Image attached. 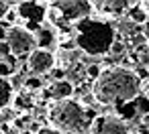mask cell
Masks as SVG:
<instances>
[{
    "mask_svg": "<svg viewBox=\"0 0 149 134\" xmlns=\"http://www.w3.org/2000/svg\"><path fill=\"white\" fill-rule=\"evenodd\" d=\"M141 93V77L135 69H127L123 65H112L100 71V75L92 81V98L102 106H118L125 102H133Z\"/></svg>",
    "mask_w": 149,
    "mask_h": 134,
    "instance_id": "cell-1",
    "label": "cell"
},
{
    "mask_svg": "<svg viewBox=\"0 0 149 134\" xmlns=\"http://www.w3.org/2000/svg\"><path fill=\"white\" fill-rule=\"evenodd\" d=\"M74 43L80 53L90 57L108 55L112 45L116 43V29L108 19H94L88 16L74 27Z\"/></svg>",
    "mask_w": 149,
    "mask_h": 134,
    "instance_id": "cell-2",
    "label": "cell"
},
{
    "mask_svg": "<svg viewBox=\"0 0 149 134\" xmlns=\"http://www.w3.org/2000/svg\"><path fill=\"white\" fill-rule=\"evenodd\" d=\"M47 118L57 132H68V134H84L86 130H90V122H92L86 106L74 98L55 100L47 112Z\"/></svg>",
    "mask_w": 149,
    "mask_h": 134,
    "instance_id": "cell-3",
    "label": "cell"
},
{
    "mask_svg": "<svg viewBox=\"0 0 149 134\" xmlns=\"http://www.w3.org/2000/svg\"><path fill=\"white\" fill-rule=\"evenodd\" d=\"M94 14L90 0H53L47 6V19L51 25L76 27L80 21Z\"/></svg>",
    "mask_w": 149,
    "mask_h": 134,
    "instance_id": "cell-4",
    "label": "cell"
},
{
    "mask_svg": "<svg viewBox=\"0 0 149 134\" xmlns=\"http://www.w3.org/2000/svg\"><path fill=\"white\" fill-rule=\"evenodd\" d=\"M4 43L8 45L10 55L17 57V59H27L29 53L37 47L35 33L29 31L27 27H21V25H13V27L6 29V33H4Z\"/></svg>",
    "mask_w": 149,
    "mask_h": 134,
    "instance_id": "cell-5",
    "label": "cell"
},
{
    "mask_svg": "<svg viewBox=\"0 0 149 134\" xmlns=\"http://www.w3.org/2000/svg\"><path fill=\"white\" fill-rule=\"evenodd\" d=\"M55 65H57V57H55V53H53L51 49L35 47V49L29 53V57H27V69H29L31 75L43 77V75L51 73V71L55 69Z\"/></svg>",
    "mask_w": 149,
    "mask_h": 134,
    "instance_id": "cell-6",
    "label": "cell"
},
{
    "mask_svg": "<svg viewBox=\"0 0 149 134\" xmlns=\"http://www.w3.org/2000/svg\"><path fill=\"white\" fill-rule=\"evenodd\" d=\"M88 132L90 134H129V126L123 118L114 114H102L92 118Z\"/></svg>",
    "mask_w": 149,
    "mask_h": 134,
    "instance_id": "cell-7",
    "label": "cell"
},
{
    "mask_svg": "<svg viewBox=\"0 0 149 134\" xmlns=\"http://www.w3.org/2000/svg\"><path fill=\"white\" fill-rule=\"evenodd\" d=\"M19 19H23L29 27V31H37L41 27V23L47 16V6L43 2H35V0H25V2H19Z\"/></svg>",
    "mask_w": 149,
    "mask_h": 134,
    "instance_id": "cell-8",
    "label": "cell"
},
{
    "mask_svg": "<svg viewBox=\"0 0 149 134\" xmlns=\"http://www.w3.org/2000/svg\"><path fill=\"white\" fill-rule=\"evenodd\" d=\"M94 12L102 16H120L135 6V0H90Z\"/></svg>",
    "mask_w": 149,
    "mask_h": 134,
    "instance_id": "cell-9",
    "label": "cell"
},
{
    "mask_svg": "<svg viewBox=\"0 0 149 134\" xmlns=\"http://www.w3.org/2000/svg\"><path fill=\"white\" fill-rule=\"evenodd\" d=\"M74 91H76L74 81H70V79H57L49 87V98H53V100H68V98H74Z\"/></svg>",
    "mask_w": 149,
    "mask_h": 134,
    "instance_id": "cell-10",
    "label": "cell"
},
{
    "mask_svg": "<svg viewBox=\"0 0 149 134\" xmlns=\"http://www.w3.org/2000/svg\"><path fill=\"white\" fill-rule=\"evenodd\" d=\"M15 100V87L10 83V79L0 77V112L6 110Z\"/></svg>",
    "mask_w": 149,
    "mask_h": 134,
    "instance_id": "cell-11",
    "label": "cell"
},
{
    "mask_svg": "<svg viewBox=\"0 0 149 134\" xmlns=\"http://www.w3.org/2000/svg\"><path fill=\"white\" fill-rule=\"evenodd\" d=\"M35 41H37V47H41V49H51V45L55 43L53 27H39V29L35 31Z\"/></svg>",
    "mask_w": 149,
    "mask_h": 134,
    "instance_id": "cell-12",
    "label": "cell"
},
{
    "mask_svg": "<svg viewBox=\"0 0 149 134\" xmlns=\"http://www.w3.org/2000/svg\"><path fill=\"white\" fill-rule=\"evenodd\" d=\"M41 87H43V81H41L39 75H29V77L25 79V89H27V91L33 93V91H39Z\"/></svg>",
    "mask_w": 149,
    "mask_h": 134,
    "instance_id": "cell-13",
    "label": "cell"
},
{
    "mask_svg": "<svg viewBox=\"0 0 149 134\" xmlns=\"http://www.w3.org/2000/svg\"><path fill=\"white\" fill-rule=\"evenodd\" d=\"M15 75V67L6 61V59H2L0 61V77H6V79H10Z\"/></svg>",
    "mask_w": 149,
    "mask_h": 134,
    "instance_id": "cell-14",
    "label": "cell"
},
{
    "mask_svg": "<svg viewBox=\"0 0 149 134\" xmlns=\"http://www.w3.org/2000/svg\"><path fill=\"white\" fill-rule=\"evenodd\" d=\"M2 21L10 23V27L17 25V23H19V10H17V8H8V12H6V16H4Z\"/></svg>",
    "mask_w": 149,
    "mask_h": 134,
    "instance_id": "cell-15",
    "label": "cell"
},
{
    "mask_svg": "<svg viewBox=\"0 0 149 134\" xmlns=\"http://www.w3.org/2000/svg\"><path fill=\"white\" fill-rule=\"evenodd\" d=\"M8 0H0V21H2L4 16H6V12H8Z\"/></svg>",
    "mask_w": 149,
    "mask_h": 134,
    "instance_id": "cell-16",
    "label": "cell"
},
{
    "mask_svg": "<svg viewBox=\"0 0 149 134\" xmlns=\"http://www.w3.org/2000/svg\"><path fill=\"white\" fill-rule=\"evenodd\" d=\"M35 134H59V132H57L53 126H43V128H39Z\"/></svg>",
    "mask_w": 149,
    "mask_h": 134,
    "instance_id": "cell-17",
    "label": "cell"
},
{
    "mask_svg": "<svg viewBox=\"0 0 149 134\" xmlns=\"http://www.w3.org/2000/svg\"><path fill=\"white\" fill-rule=\"evenodd\" d=\"M141 91H143V93H145V98L149 100V77L141 81Z\"/></svg>",
    "mask_w": 149,
    "mask_h": 134,
    "instance_id": "cell-18",
    "label": "cell"
},
{
    "mask_svg": "<svg viewBox=\"0 0 149 134\" xmlns=\"http://www.w3.org/2000/svg\"><path fill=\"white\" fill-rule=\"evenodd\" d=\"M141 6H143V10H145V12H147V16H149V0H143Z\"/></svg>",
    "mask_w": 149,
    "mask_h": 134,
    "instance_id": "cell-19",
    "label": "cell"
},
{
    "mask_svg": "<svg viewBox=\"0 0 149 134\" xmlns=\"http://www.w3.org/2000/svg\"><path fill=\"white\" fill-rule=\"evenodd\" d=\"M0 134H4V130H2V126H0Z\"/></svg>",
    "mask_w": 149,
    "mask_h": 134,
    "instance_id": "cell-20",
    "label": "cell"
},
{
    "mask_svg": "<svg viewBox=\"0 0 149 134\" xmlns=\"http://www.w3.org/2000/svg\"><path fill=\"white\" fill-rule=\"evenodd\" d=\"M147 47H149V41H147Z\"/></svg>",
    "mask_w": 149,
    "mask_h": 134,
    "instance_id": "cell-21",
    "label": "cell"
},
{
    "mask_svg": "<svg viewBox=\"0 0 149 134\" xmlns=\"http://www.w3.org/2000/svg\"><path fill=\"white\" fill-rule=\"evenodd\" d=\"M21 2H25V0H21Z\"/></svg>",
    "mask_w": 149,
    "mask_h": 134,
    "instance_id": "cell-22",
    "label": "cell"
}]
</instances>
